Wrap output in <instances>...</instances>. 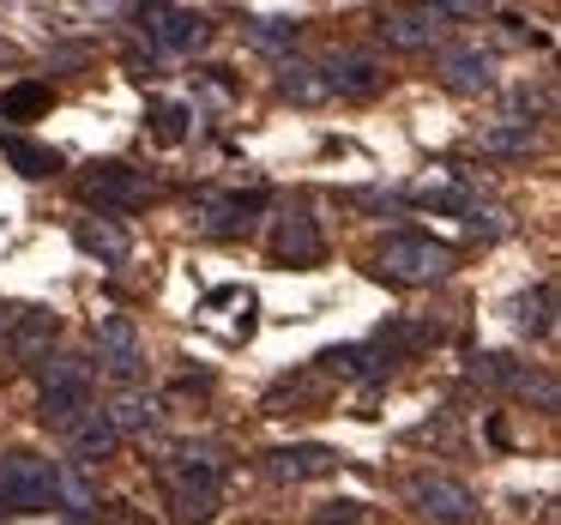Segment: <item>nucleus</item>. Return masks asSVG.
Segmentation results:
<instances>
[{"instance_id": "obj_3", "label": "nucleus", "mask_w": 561, "mask_h": 525, "mask_svg": "<svg viewBox=\"0 0 561 525\" xmlns=\"http://www.w3.org/2000/svg\"><path fill=\"white\" fill-rule=\"evenodd\" d=\"M55 501V459L43 453H13L0 459V513H49Z\"/></svg>"}, {"instance_id": "obj_19", "label": "nucleus", "mask_w": 561, "mask_h": 525, "mask_svg": "<svg viewBox=\"0 0 561 525\" xmlns=\"http://www.w3.org/2000/svg\"><path fill=\"white\" fill-rule=\"evenodd\" d=\"M254 212H260V194H230V199H211L206 206V224L199 230L206 236H248V224H254Z\"/></svg>"}, {"instance_id": "obj_16", "label": "nucleus", "mask_w": 561, "mask_h": 525, "mask_svg": "<svg viewBox=\"0 0 561 525\" xmlns=\"http://www.w3.org/2000/svg\"><path fill=\"white\" fill-rule=\"evenodd\" d=\"M477 146H483L489 158H525V151H537V127L525 122V115H501V122H483Z\"/></svg>"}, {"instance_id": "obj_7", "label": "nucleus", "mask_w": 561, "mask_h": 525, "mask_svg": "<svg viewBox=\"0 0 561 525\" xmlns=\"http://www.w3.org/2000/svg\"><path fill=\"white\" fill-rule=\"evenodd\" d=\"M85 199L103 212H139L151 199V182L139 170H127V163H98L85 175Z\"/></svg>"}, {"instance_id": "obj_12", "label": "nucleus", "mask_w": 561, "mask_h": 525, "mask_svg": "<svg viewBox=\"0 0 561 525\" xmlns=\"http://www.w3.org/2000/svg\"><path fill=\"white\" fill-rule=\"evenodd\" d=\"M272 254H278V260H290V266H314V260L327 254L314 212H308V206H296L290 218H278V230H272Z\"/></svg>"}, {"instance_id": "obj_14", "label": "nucleus", "mask_w": 561, "mask_h": 525, "mask_svg": "<svg viewBox=\"0 0 561 525\" xmlns=\"http://www.w3.org/2000/svg\"><path fill=\"white\" fill-rule=\"evenodd\" d=\"M61 332V320L49 315V308H19L13 315V332H7V351L19 356V363H31L37 368L43 356H49V339Z\"/></svg>"}, {"instance_id": "obj_22", "label": "nucleus", "mask_w": 561, "mask_h": 525, "mask_svg": "<svg viewBox=\"0 0 561 525\" xmlns=\"http://www.w3.org/2000/svg\"><path fill=\"white\" fill-rule=\"evenodd\" d=\"M55 501H61L67 513H91V507H98V489H91L85 465H55Z\"/></svg>"}, {"instance_id": "obj_1", "label": "nucleus", "mask_w": 561, "mask_h": 525, "mask_svg": "<svg viewBox=\"0 0 561 525\" xmlns=\"http://www.w3.org/2000/svg\"><path fill=\"white\" fill-rule=\"evenodd\" d=\"M163 489H170L175 525H206L218 513V453L211 447H182L163 465Z\"/></svg>"}, {"instance_id": "obj_8", "label": "nucleus", "mask_w": 561, "mask_h": 525, "mask_svg": "<svg viewBox=\"0 0 561 525\" xmlns=\"http://www.w3.org/2000/svg\"><path fill=\"white\" fill-rule=\"evenodd\" d=\"M98 363L110 368L115 380H139V368H146V344H139V327L127 315H103L98 320Z\"/></svg>"}, {"instance_id": "obj_24", "label": "nucleus", "mask_w": 561, "mask_h": 525, "mask_svg": "<svg viewBox=\"0 0 561 525\" xmlns=\"http://www.w3.org/2000/svg\"><path fill=\"white\" fill-rule=\"evenodd\" d=\"M549 327H556V290H549V284H537L531 296H519V332L543 339Z\"/></svg>"}, {"instance_id": "obj_30", "label": "nucleus", "mask_w": 561, "mask_h": 525, "mask_svg": "<svg viewBox=\"0 0 561 525\" xmlns=\"http://www.w3.org/2000/svg\"><path fill=\"white\" fill-rule=\"evenodd\" d=\"M13 315H19V308H7V303H0V339L13 332Z\"/></svg>"}, {"instance_id": "obj_2", "label": "nucleus", "mask_w": 561, "mask_h": 525, "mask_svg": "<svg viewBox=\"0 0 561 525\" xmlns=\"http://www.w3.org/2000/svg\"><path fill=\"white\" fill-rule=\"evenodd\" d=\"M37 416L55 429H73L79 416H91V363L85 356H43L37 363Z\"/></svg>"}, {"instance_id": "obj_27", "label": "nucleus", "mask_w": 561, "mask_h": 525, "mask_svg": "<svg viewBox=\"0 0 561 525\" xmlns=\"http://www.w3.org/2000/svg\"><path fill=\"white\" fill-rule=\"evenodd\" d=\"M187 122H194V110H187V103H158V110H151V127H158L163 146H182Z\"/></svg>"}, {"instance_id": "obj_10", "label": "nucleus", "mask_w": 561, "mask_h": 525, "mask_svg": "<svg viewBox=\"0 0 561 525\" xmlns=\"http://www.w3.org/2000/svg\"><path fill=\"white\" fill-rule=\"evenodd\" d=\"M260 471H266L272 483H314V477L339 471V453L332 447H272L266 459H260Z\"/></svg>"}, {"instance_id": "obj_9", "label": "nucleus", "mask_w": 561, "mask_h": 525, "mask_svg": "<svg viewBox=\"0 0 561 525\" xmlns=\"http://www.w3.org/2000/svg\"><path fill=\"white\" fill-rule=\"evenodd\" d=\"M440 7H387V13L375 19L380 43H392V49H428V43L440 37Z\"/></svg>"}, {"instance_id": "obj_13", "label": "nucleus", "mask_w": 561, "mask_h": 525, "mask_svg": "<svg viewBox=\"0 0 561 525\" xmlns=\"http://www.w3.org/2000/svg\"><path fill=\"white\" fill-rule=\"evenodd\" d=\"M327 85L339 91V98H375L380 91V61L368 49H339L327 61Z\"/></svg>"}, {"instance_id": "obj_15", "label": "nucleus", "mask_w": 561, "mask_h": 525, "mask_svg": "<svg viewBox=\"0 0 561 525\" xmlns=\"http://www.w3.org/2000/svg\"><path fill=\"white\" fill-rule=\"evenodd\" d=\"M278 98L296 103V110H320V103L332 98L327 67H320V61H302V55H290V61L278 67Z\"/></svg>"}, {"instance_id": "obj_20", "label": "nucleus", "mask_w": 561, "mask_h": 525, "mask_svg": "<svg viewBox=\"0 0 561 525\" xmlns=\"http://www.w3.org/2000/svg\"><path fill=\"white\" fill-rule=\"evenodd\" d=\"M73 242L85 248V254H98V260H127V230L122 224H110V218H79V230H73Z\"/></svg>"}, {"instance_id": "obj_29", "label": "nucleus", "mask_w": 561, "mask_h": 525, "mask_svg": "<svg viewBox=\"0 0 561 525\" xmlns=\"http://www.w3.org/2000/svg\"><path fill=\"white\" fill-rule=\"evenodd\" d=\"M465 212H471V230H483V236H507V230H513L507 212H501V206H477V199H471Z\"/></svg>"}, {"instance_id": "obj_4", "label": "nucleus", "mask_w": 561, "mask_h": 525, "mask_svg": "<svg viewBox=\"0 0 561 525\" xmlns=\"http://www.w3.org/2000/svg\"><path fill=\"white\" fill-rule=\"evenodd\" d=\"M380 272H387L392 284H435L453 272V248L435 242V236H392V242L380 248Z\"/></svg>"}, {"instance_id": "obj_5", "label": "nucleus", "mask_w": 561, "mask_h": 525, "mask_svg": "<svg viewBox=\"0 0 561 525\" xmlns=\"http://www.w3.org/2000/svg\"><path fill=\"white\" fill-rule=\"evenodd\" d=\"M411 507L423 513L428 525H471L477 520V495L459 483V477H416Z\"/></svg>"}, {"instance_id": "obj_23", "label": "nucleus", "mask_w": 561, "mask_h": 525, "mask_svg": "<svg viewBox=\"0 0 561 525\" xmlns=\"http://www.w3.org/2000/svg\"><path fill=\"white\" fill-rule=\"evenodd\" d=\"M151 416H158V404H151L146 392H122V399L103 411V423H110L115 435H139V429H151Z\"/></svg>"}, {"instance_id": "obj_28", "label": "nucleus", "mask_w": 561, "mask_h": 525, "mask_svg": "<svg viewBox=\"0 0 561 525\" xmlns=\"http://www.w3.org/2000/svg\"><path fill=\"white\" fill-rule=\"evenodd\" d=\"M314 525H368V513H363V501H332V507L314 513Z\"/></svg>"}, {"instance_id": "obj_21", "label": "nucleus", "mask_w": 561, "mask_h": 525, "mask_svg": "<svg viewBox=\"0 0 561 525\" xmlns=\"http://www.w3.org/2000/svg\"><path fill=\"white\" fill-rule=\"evenodd\" d=\"M55 91L37 85V79H25V85H7L0 91V122H37V115H49Z\"/></svg>"}, {"instance_id": "obj_18", "label": "nucleus", "mask_w": 561, "mask_h": 525, "mask_svg": "<svg viewBox=\"0 0 561 525\" xmlns=\"http://www.w3.org/2000/svg\"><path fill=\"white\" fill-rule=\"evenodd\" d=\"M0 151H7V163H13L19 175H31V182H43V175L61 170V151L37 146V139H25V134H0Z\"/></svg>"}, {"instance_id": "obj_25", "label": "nucleus", "mask_w": 561, "mask_h": 525, "mask_svg": "<svg viewBox=\"0 0 561 525\" xmlns=\"http://www.w3.org/2000/svg\"><path fill=\"white\" fill-rule=\"evenodd\" d=\"M507 387L519 392V399H537L543 411H556V404H561L556 375H543V368H513V375H507Z\"/></svg>"}, {"instance_id": "obj_17", "label": "nucleus", "mask_w": 561, "mask_h": 525, "mask_svg": "<svg viewBox=\"0 0 561 525\" xmlns=\"http://www.w3.org/2000/svg\"><path fill=\"white\" fill-rule=\"evenodd\" d=\"M73 465H98V459H110L115 447H122V435H115L110 423H103V411H91V416H79L73 429Z\"/></svg>"}, {"instance_id": "obj_26", "label": "nucleus", "mask_w": 561, "mask_h": 525, "mask_svg": "<svg viewBox=\"0 0 561 525\" xmlns=\"http://www.w3.org/2000/svg\"><path fill=\"white\" fill-rule=\"evenodd\" d=\"M242 25H248V37H254L260 49H284V43H296V31H302L296 19H266V13L242 19Z\"/></svg>"}, {"instance_id": "obj_6", "label": "nucleus", "mask_w": 561, "mask_h": 525, "mask_svg": "<svg viewBox=\"0 0 561 525\" xmlns=\"http://www.w3.org/2000/svg\"><path fill=\"white\" fill-rule=\"evenodd\" d=\"M139 19H146L151 43L170 49V55H194V49H206V37H211V19L199 13V7H146Z\"/></svg>"}, {"instance_id": "obj_11", "label": "nucleus", "mask_w": 561, "mask_h": 525, "mask_svg": "<svg viewBox=\"0 0 561 525\" xmlns=\"http://www.w3.org/2000/svg\"><path fill=\"white\" fill-rule=\"evenodd\" d=\"M440 85L459 91V98L495 91V55L489 49H440Z\"/></svg>"}]
</instances>
